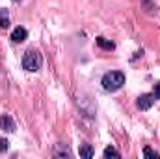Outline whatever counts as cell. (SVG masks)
I'll list each match as a JSON object with an SVG mask.
<instances>
[{
	"label": "cell",
	"mask_w": 160,
	"mask_h": 159,
	"mask_svg": "<svg viewBox=\"0 0 160 159\" xmlns=\"http://www.w3.org/2000/svg\"><path fill=\"white\" fill-rule=\"evenodd\" d=\"M41 66H43V56L38 49H28L22 56V68L30 73H36L39 71Z\"/></svg>",
	"instance_id": "cell-1"
},
{
	"label": "cell",
	"mask_w": 160,
	"mask_h": 159,
	"mask_svg": "<svg viewBox=\"0 0 160 159\" xmlns=\"http://www.w3.org/2000/svg\"><path fill=\"white\" fill-rule=\"evenodd\" d=\"M101 84L106 92H118L125 84V73L123 71H108V73H104Z\"/></svg>",
	"instance_id": "cell-2"
},
{
	"label": "cell",
	"mask_w": 160,
	"mask_h": 159,
	"mask_svg": "<svg viewBox=\"0 0 160 159\" xmlns=\"http://www.w3.org/2000/svg\"><path fill=\"white\" fill-rule=\"evenodd\" d=\"M77 105L80 107V111H82L86 116H95V105H93V101H91L89 96L78 94V96H77Z\"/></svg>",
	"instance_id": "cell-3"
},
{
	"label": "cell",
	"mask_w": 160,
	"mask_h": 159,
	"mask_svg": "<svg viewBox=\"0 0 160 159\" xmlns=\"http://www.w3.org/2000/svg\"><path fill=\"white\" fill-rule=\"evenodd\" d=\"M155 94H142L140 97H138V101H136V105H138V109H142V111H147V109H151L153 107V103H155Z\"/></svg>",
	"instance_id": "cell-4"
},
{
	"label": "cell",
	"mask_w": 160,
	"mask_h": 159,
	"mask_svg": "<svg viewBox=\"0 0 160 159\" xmlns=\"http://www.w3.org/2000/svg\"><path fill=\"white\" fill-rule=\"evenodd\" d=\"M52 156H54V157H71L73 154H71V150H69L67 144L58 142V144L54 146V150H52Z\"/></svg>",
	"instance_id": "cell-5"
},
{
	"label": "cell",
	"mask_w": 160,
	"mask_h": 159,
	"mask_svg": "<svg viewBox=\"0 0 160 159\" xmlns=\"http://www.w3.org/2000/svg\"><path fill=\"white\" fill-rule=\"evenodd\" d=\"M28 38V30L24 26H17L13 32H11V41L13 43H22V41Z\"/></svg>",
	"instance_id": "cell-6"
},
{
	"label": "cell",
	"mask_w": 160,
	"mask_h": 159,
	"mask_svg": "<svg viewBox=\"0 0 160 159\" xmlns=\"http://www.w3.org/2000/svg\"><path fill=\"white\" fill-rule=\"evenodd\" d=\"M0 129H4L8 133H13L15 131V122H13V118L9 114H2L0 116Z\"/></svg>",
	"instance_id": "cell-7"
},
{
	"label": "cell",
	"mask_w": 160,
	"mask_h": 159,
	"mask_svg": "<svg viewBox=\"0 0 160 159\" xmlns=\"http://www.w3.org/2000/svg\"><path fill=\"white\" fill-rule=\"evenodd\" d=\"M97 45H99L101 49H104V51H112V49L116 47L112 41H108L106 38H102V36H99V38H97Z\"/></svg>",
	"instance_id": "cell-8"
},
{
	"label": "cell",
	"mask_w": 160,
	"mask_h": 159,
	"mask_svg": "<svg viewBox=\"0 0 160 159\" xmlns=\"http://www.w3.org/2000/svg\"><path fill=\"white\" fill-rule=\"evenodd\" d=\"M93 154H95V152H93V148H91L89 144H82V146H80V157L91 159L93 157Z\"/></svg>",
	"instance_id": "cell-9"
},
{
	"label": "cell",
	"mask_w": 160,
	"mask_h": 159,
	"mask_svg": "<svg viewBox=\"0 0 160 159\" xmlns=\"http://www.w3.org/2000/svg\"><path fill=\"white\" fill-rule=\"evenodd\" d=\"M9 26V13L8 9H0V28H8Z\"/></svg>",
	"instance_id": "cell-10"
},
{
	"label": "cell",
	"mask_w": 160,
	"mask_h": 159,
	"mask_svg": "<svg viewBox=\"0 0 160 159\" xmlns=\"http://www.w3.org/2000/svg\"><path fill=\"white\" fill-rule=\"evenodd\" d=\"M143 157H147V159H158L160 154H158V152H155L153 148L145 146V148H143Z\"/></svg>",
	"instance_id": "cell-11"
},
{
	"label": "cell",
	"mask_w": 160,
	"mask_h": 159,
	"mask_svg": "<svg viewBox=\"0 0 160 159\" xmlns=\"http://www.w3.org/2000/svg\"><path fill=\"white\" fill-rule=\"evenodd\" d=\"M102 156H104V157H121L119 156V152H118V150H116V148H112V146H108V148H104V152H102Z\"/></svg>",
	"instance_id": "cell-12"
},
{
	"label": "cell",
	"mask_w": 160,
	"mask_h": 159,
	"mask_svg": "<svg viewBox=\"0 0 160 159\" xmlns=\"http://www.w3.org/2000/svg\"><path fill=\"white\" fill-rule=\"evenodd\" d=\"M8 146H9V142H8L6 139H0V154H2V152H6V150H8Z\"/></svg>",
	"instance_id": "cell-13"
},
{
	"label": "cell",
	"mask_w": 160,
	"mask_h": 159,
	"mask_svg": "<svg viewBox=\"0 0 160 159\" xmlns=\"http://www.w3.org/2000/svg\"><path fill=\"white\" fill-rule=\"evenodd\" d=\"M155 97H157V99H160V82L155 86Z\"/></svg>",
	"instance_id": "cell-14"
},
{
	"label": "cell",
	"mask_w": 160,
	"mask_h": 159,
	"mask_svg": "<svg viewBox=\"0 0 160 159\" xmlns=\"http://www.w3.org/2000/svg\"><path fill=\"white\" fill-rule=\"evenodd\" d=\"M13 2H19V0H13Z\"/></svg>",
	"instance_id": "cell-15"
}]
</instances>
